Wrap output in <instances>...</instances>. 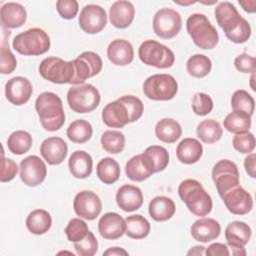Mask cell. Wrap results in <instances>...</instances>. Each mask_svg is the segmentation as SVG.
Segmentation results:
<instances>
[{
  "label": "cell",
  "instance_id": "cell-59",
  "mask_svg": "<svg viewBox=\"0 0 256 256\" xmlns=\"http://www.w3.org/2000/svg\"><path fill=\"white\" fill-rule=\"evenodd\" d=\"M253 80H254V74H252V76H251V88H252L253 90H255L254 85H253Z\"/></svg>",
  "mask_w": 256,
  "mask_h": 256
},
{
  "label": "cell",
  "instance_id": "cell-39",
  "mask_svg": "<svg viewBox=\"0 0 256 256\" xmlns=\"http://www.w3.org/2000/svg\"><path fill=\"white\" fill-rule=\"evenodd\" d=\"M212 68L210 58L203 54L192 55L186 63V70L189 75L195 78H203L207 76Z\"/></svg>",
  "mask_w": 256,
  "mask_h": 256
},
{
  "label": "cell",
  "instance_id": "cell-36",
  "mask_svg": "<svg viewBox=\"0 0 256 256\" xmlns=\"http://www.w3.org/2000/svg\"><path fill=\"white\" fill-rule=\"evenodd\" d=\"M224 128L234 134L249 131L251 127V116L242 111H233L223 120Z\"/></svg>",
  "mask_w": 256,
  "mask_h": 256
},
{
  "label": "cell",
  "instance_id": "cell-6",
  "mask_svg": "<svg viewBox=\"0 0 256 256\" xmlns=\"http://www.w3.org/2000/svg\"><path fill=\"white\" fill-rule=\"evenodd\" d=\"M138 55L144 64L159 69L170 68L175 62L173 51L155 40L142 42L138 50Z\"/></svg>",
  "mask_w": 256,
  "mask_h": 256
},
{
  "label": "cell",
  "instance_id": "cell-15",
  "mask_svg": "<svg viewBox=\"0 0 256 256\" xmlns=\"http://www.w3.org/2000/svg\"><path fill=\"white\" fill-rule=\"evenodd\" d=\"M221 198L229 212L235 215H245L253 208L251 195L240 185L226 192Z\"/></svg>",
  "mask_w": 256,
  "mask_h": 256
},
{
  "label": "cell",
  "instance_id": "cell-18",
  "mask_svg": "<svg viewBox=\"0 0 256 256\" xmlns=\"http://www.w3.org/2000/svg\"><path fill=\"white\" fill-rule=\"evenodd\" d=\"M217 24L222 28L225 34L235 30L241 23L242 16L239 14L237 8L228 1L218 3L214 10Z\"/></svg>",
  "mask_w": 256,
  "mask_h": 256
},
{
  "label": "cell",
  "instance_id": "cell-32",
  "mask_svg": "<svg viewBox=\"0 0 256 256\" xmlns=\"http://www.w3.org/2000/svg\"><path fill=\"white\" fill-rule=\"evenodd\" d=\"M52 225L50 213L44 209H36L29 213L26 218V227L32 234L42 235L49 231Z\"/></svg>",
  "mask_w": 256,
  "mask_h": 256
},
{
  "label": "cell",
  "instance_id": "cell-52",
  "mask_svg": "<svg viewBox=\"0 0 256 256\" xmlns=\"http://www.w3.org/2000/svg\"><path fill=\"white\" fill-rule=\"evenodd\" d=\"M18 172V166L16 162L9 158H2L1 162V175L0 181L1 182H9L11 181Z\"/></svg>",
  "mask_w": 256,
  "mask_h": 256
},
{
  "label": "cell",
  "instance_id": "cell-19",
  "mask_svg": "<svg viewBox=\"0 0 256 256\" xmlns=\"http://www.w3.org/2000/svg\"><path fill=\"white\" fill-rule=\"evenodd\" d=\"M98 231L104 239H118L126 231L125 220L118 213H105L98 222Z\"/></svg>",
  "mask_w": 256,
  "mask_h": 256
},
{
  "label": "cell",
  "instance_id": "cell-56",
  "mask_svg": "<svg viewBox=\"0 0 256 256\" xmlns=\"http://www.w3.org/2000/svg\"><path fill=\"white\" fill-rule=\"evenodd\" d=\"M103 255H110V256H119V255H128V252L120 247H111L104 251Z\"/></svg>",
  "mask_w": 256,
  "mask_h": 256
},
{
  "label": "cell",
  "instance_id": "cell-37",
  "mask_svg": "<svg viewBox=\"0 0 256 256\" xmlns=\"http://www.w3.org/2000/svg\"><path fill=\"white\" fill-rule=\"evenodd\" d=\"M93 134L92 125L83 119L73 121L67 129V137L73 143L83 144L90 140Z\"/></svg>",
  "mask_w": 256,
  "mask_h": 256
},
{
  "label": "cell",
  "instance_id": "cell-30",
  "mask_svg": "<svg viewBox=\"0 0 256 256\" xmlns=\"http://www.w3.org/2000/svg\"><path fill=\"white\" fill-rule=\"evenodd\" d=\"M202 154L203 146L195 138H184L176 148L177 158L184 164H193L198 162Z\"/></svg>",
  "mask_w": 256,
  "mask_h": 256
},
{
  "label": "cell",
  "instance_id": "cell-12",
  "mask_svg": "<svg viewBox=\"0 0 256 256\" xmlns=\"http://www.w3.org/2000/svg\"><path fill=\"white\" fill-rule=\"evenodd\" d=\"M73 208L80 218L94 220L101 213L102 202L95 192L83 190L76 194L73 201Z\"/></svg>",
  "mask_w": 256,
  "mask_h": 256
},
{
  "label": "cell",
  "instance_id": "cell-34",
  "mask_svg": "<svg viewBox=\"0 0 256 256\" xmlns=\"http://www.w3.org/2000/svg\"><path fill=\"white\" fill-rule=\"evenodd\" d=\"M120 172L121 171L118 162L110 157L101 159L96 167L97 176L104 184H113L118 181Z\"/></svg>",
  "mask_w": 256,
  "mask_h": 256
},
{
  "label": "cell",
  "instance_id": "cell-3",
  "mask_svg": "<svg viewBox=\"0 0 256 256\" xmlns=\"http://www.w3.org/2000/svg\"><path fill=\"white\" fill-rule=\"evenodd\" d=\"M186 29L194 44L201 49H213L219 42L216 28L204 14L194 13L190 15L186 21Z\"/></svg>",
  "mask_w": 256,
  "mask_h": 256
},
{
  "label": "cell",
  "instance_id": "cell-9",
  "mask_svg": "<svg viewBox=\"0 0 256 256\" xmlns=\"http://www.w3.org/2000/svg\"><path fill=\"white\" fill-rule=\"evenodd\" d=\"M153 31L162 39H171L181 30L182 18L178 11L171 8L158 10L153 17Z\"/></svg>",
  "mask_w": 256,
  "mask_h": 256
},
{
  "label": "cell",
  "instance_id": "cell-42",
  "mask_svg": "<svg viewBox=\"0 0 256 256\" xmlns=\"http://www.w3.org/2000/svg\"><path fill=\"white\" fill-rule=\"evenodd\" d=\"M143 153L146 156H148L149 159L152 161L155 168V173L163 171L169 163L168 151L162 146H158V145L149 146L145 149Z\"/></svg>",
  "mask_w": 256,
  "mask_h": 256
},
{
  "label": "cell",
  "instance_id": "cell-28",
  "mask_svg": "<svg viewBox=\"0 0 256 256\" xmlns=\"http://www.w3.org/2000/svg\"><path fill=\"white\" fill-rule=\"evenodd\" d=\"M68 167L72 176L77 179H85L89 177L92 172V157L89 153L83 150H77L70 156Z\"/></svg>",
  "mask_w": 256,
  "mask_h": 256
},
{
  "label": "cell",
  "instance_id": "cell-43",
  "mask_svg": "<svg viewBox=\"0 0 256 256\" xmlns=\"http://www.w3.org/2000/svg\"><path fill=\"white\" fill-rule=\"evenodd\" d=\"M89 232V228L85 221L80 218H73L69 221L67 227L65 228V234L69 241L77 242L86 237Z\"/></svg>",
  "mask_w": 256,
  "mask_h": 256
},
{
  "label": "cell",
  "instance_id": "cell-31",
  "mask_svg": "<svg viewBox=\"0 0 256 256\" xmlns=\"http://www.w3.org/2000/svg\"><path fill=\"white\" fill-rule=\"evenodd\" d=\"M156 137L164 143H174L182 135L180 124L172 118H163L155 126Z\"/></svg>",
  "mask_w": 256,
  "mask_h": 256
},
{
  "label": "cell",
  "instance_id": "cell-17",
  "mask_svg": "<svg viewBox=\"0 0 256 256\" xmlns=\"http://www.w3.org/2000/svg\"><path fill=\"white\" fill-rule=\"evenodd\" d=\"M126 176L135 182H142L155 173L152 161L144 153L135 155L125 165Z\"/></svg>",
  "mask_w": 256,
  "mask_h": 256
},
{
  "label": "cell",
  "instance_id": "cell-7",
  "mask_svg": "<svg viewBox=\"0 0 256 256\" xmlns=\"http://www.w3.org/2000/svg\"><path fill=\"white\" fill-rule=\"evenodd\" d=\"M39 73L45 79L55 84H71L75 77L73 61H65L59 57H47L39 65Z\"/></svg>",
  "mask_w": 256,
  "mask_h": 256
},
{
  "label": "cell",
  "instance_id": "cell-54",
  "mask_svg": "<svg viewBox=\"0 0 256 256\" xmlns=\"http://www.w3.org/2000/svg\"><path fill=\"white\" fill-rule=\"evenodd\" d=\"M255 159L256 156L255 154L251 153L249 154L244 161V166H245V170L247 172V174L251 177V178H255L256 177V166H255Z\"/></svg>",
  "mask_w": 256,
  "mask_h": 256
},
{
  "label": "cell",
  "instance_id": "cell-51",
  "mask_svg": "<svg viewBox=\"0 0 256 256\" xmlns=\"http://www.w3.org/2000/svg\"><path fill=\"white\" fill-rule=\"evenodd\" d=\"M235 68L242 73L254 74L256 71V59L254 56L242 53L238 55L234 60Z\"/></svg>",
  "mask_w": 256,
  "mask_h": 256
},
{
  "label": "cell",
  "instance_id": "cell-53",
  "mask_svg": "<svg viewBox=\"0 0 256 256\" xmlns=\"http://www.w3.org/2000/svg\"><path fill=\"white\" fill-rule=\"evenodd\" d=\"M207 256H228L230 255L228 246L223 243H213L205 251Z\"/></svg>",
  "mask_w": 256,
  "mask_h": 256
},
{
  "label": "cell",
  "instance_id": "cell-22",
  "mask_svg": "<svg viewBox=\"0 0 256 256\" xmlns=\"http://www.w3.org/2000/svg\"><path fill=\"white\" fill-rule=\"evenodd\" d=\"M116 203L125 212L138 210L143 204V193L137 186L126 184L121 186L116 193Z\"/></svg>",
  "mask_w": 256,
  "mask_h": 256
},
{
  "label": "cell",
  "instance_id": "cell-13",
  "mask_svg": "<svg viewBox=\"0 0 256 256\" xmlns=\"http://www.w3.org/2000/svg\"><path fill=\"white\" fill-rule=\"evenodd\" d=\"M79 26L88 34H96L104 29L107 24V15L99 5L88 4L84 6L79 15Z\"/></svg>",
  "mask_w": 256,
  "mask_h": 256
},
{
  "label": "cell",
  "instance_id": "cell-27",
  "mask_svg": "<svg viewBox=\"0 0 256 256\" xmlns=\"http://www.w3.org/2000/svg\"><path fill=\"white\" fill-rule=\"evenodd\" d=\"M251 228L242 221H234L227 225L225 229V238L228 249L244 247L250 240Z\"/></svg>",
  "mask_w": 256,
  "mask_h": 256
},
{
  "label": "cell",
  "instance_id": "cell-26",
  "mask_svg": "<svg viewBox=\"0 0 256 256\" xmlns=\"http://www.w3.org/2000/svg\"><path fill=\"white\" fill-rule=\"evenodd\" d=\"M1 24L5 28L21 27L27 19V12L24 6L15 2L5 3L0 10Z\"/></svg>",
  "mask_w": 256,
  "mask_h": 256
},
{
  "label": "cell",
  "instance_id": "cell-1",
  "mask_svg": "<svg viewBox=\"0 0 256 256\" xmlns=\"http://www.w3.org/2000/svg\"><path fill=\"white\" fill-rule=\"evenodd\" d=\"M35 109L42 127L50 132L59 130L65 123L61 98L53 92L41 93L35 101Z\"/></svg>",
  "mask_w": 256,
  "mask_h": 256
},
{
  "label": "cell",
  "instance_id": "cell-46",
  "mask_svg": "<svg viewBox=\"0 0 256 256\" xmlns=\"http://www.w3.org/2000/svg\"><path fill=\"white\" fill-rule=\"evenodd\" d=\"M232 144H233V147L238 152L243 154L250 153L255 148V137L249 131L238 133V134H235V136L233 137Z\"/></svg>",
  "mask_w": 256,
  "mask_h": 256
},
{
  "label": "cell",
  "instance_id": "cell-2",
  "mask_svg": "<svg viewBox=\"0 0 256 256\" xmlns=\"http://www.w3.org/2000/svg\"><path fill=\"white\" fill-rule=\"evenodd\" d=\"M178 194L189 211L195 216L204 217L211 212L213 207L212 198L199 181L195 179L182 181L178 188Z\"/></svg>",
  "mask_w": 256,
  "mask_h": 256
},
{
  "label": "cell",
  "instance_id": "cell-50",
  "mask_svg": "<svg viewBox=\"0 0 256 256\" xmlns=\"http://www.w3.org/2000/svg\"><path fill=\"white\" fill-rule=\"evenodd\" d=\"M56 9L62 18L73 19L78 13L79 5L76 0H58Z\"/></svg>",
  "mask_w": 256,
  "mask_h": 256
},
{
  "label": "cell",
  "instance_id": "cell-33",
  "mask_svg": "<svg viewBox=\"0 0 256 256\" xmlns=\"http://www.w3.org/2000/svg\"><path fill=\"white\" fill-rule=\"evenodd\" d=\"M196 133L202 142L206 144H213L221 139L223 129L216 120L205 119L198 124Z\"/></svg>",
  "mask_w": 256,
  "mask_h": 256
},
{
  "label": "cell",
  "instance_id": "cell-47",
  "mask_svg": "<svg viewBox=\"0 0 256 256\" xmlns=\"http://www.w3.org/2000/svg\"><path fill=\"white\" fill-rule=\"evenodd\" d=\"M212 98L205 93H196L192 99V109L196 115L205 116L213 109Z\"/></svg>",
  "mask_w": 256,
  "mask_h": 256
},
{
  "label": "cell",
  "instance_id": "cell-38",
  "mask_svg": "<svg viewBox=\"0 0 256 256\" xmlns=\"http://www.w3.org/2000/svg\"><path fill=\"white\" fill-rule=\"evenodd\" d=\"M32 136L27 131L18 130L10 134L7 139V146L10 152L16 155H22L28 152L32 147Z\"/></svg>",
  "mask_w": 256,
  "mask_h": 256
},
{
  "label": "cell",
  "instance_id": "cell-5",
  "mask_svg": "<svg viewBox=\"0 0 256 256\" xmlns=\"http://www.w3.org/2000/svg\"><path fill=\"white\" fill-rule=\"evenodd\" d=\"M100 100L98 89L91 84L75 85L67 92L68 105L76 113L92 112L98 107Z\"/></svg>",
  "mask_w": 256,
  "mask_h": 256
},
{
  "label": "cell",
  "instance_id": "cell-29",
  "mask_svg": "<svg viewBox=\"0 0 256 256\" xmlns=\"http://www.w3.org/2000/svg\"><path fill=\"white\" fill-rule=\"evenodd\" d=\"M148 211L153 220L163 222L169 220L175 214L176 206L171 198L166 196H156L150 201Z\"/></svg>",
  "mask_w": 256,
  "mask_h": 256
},
{
  "label": "cell",
  "instance_id": "cell-58",
  "mask_svg": "<svg viewBox=\"0 0 256 256\" xmlns=\"http://www.w3.org/2000/svg\"><path fill=\"white\" fill-rule=\"evenodd\" d=\"M175 3H177V4H180V5H189V4H193V3H195V2H192V1H190V2H178V1H174Z\"/></svg>",
  "mask_w": 256,
  "mask_h": 256
},
{
  "label": "cell",
  "instance_id": "cell-55",
  "mask_svg": "<svg viewBox=\"0 0 256 256\" xmlns=\"http://www.w3.org/2000/svg\"><path fill=\"white\" fill-rule=\"evenodd\" d=\"M239 4L242 6L243 10L248 13H254L256 11V1L255 0L239 1Z\"/></svg>",
  "mask_w": 256,
  "mask_h": 256
},
{
  "label": "cell",
  "instance_id": "cell-14",
  "mask_svg": "<svg viewBox=\"0 0 256 256\" xmlns=\"http://www.w3.org/2000/svg\"><path fill=\"white\" fill-rule=\"evenodd\" d=\"M47 168L43 160L36 155H30L20 162V178L30 187L40 185L46 178Z\"/></svg>",
  "mask_w": 256,
  "mask_h": 256
},
{
  "label": "cell",
  "instance_id": "cell-16",
  "mask_svg": "<svg viewBox=\"0 0 256 256\" xmlns=\"http://www.w3.org/2000/svg\"><path fill=\"white\" fill-rule=\"evenodd\" d=\"M33 93V87L31 82L22 76H16L7 81L5 84V95L7 100L20 106L28 102Z\"/></svg>",
  "mask_w": 256,
  "mask_h": 256
},
{
  "label": "cell",
  "instance_id": "cell-40",
  "mask_svg": "<svg viewBox=\"0 0 256 256\" xmlns=\"http://www.w3.org/2000/svg\"><path fill=\"white\" fill-rule=\"evenodd\" d=\"M101 146L108 153H121L125 147V136L120 131L107 130L101 136Z\"/></svg>",
  "mask_w": 256,
  "mask_h": 256
},
{
  "label": "cell",
  "instance_id": "cell-20",
  "mask_svg": "<svg viewBox=\"0 0 256 256\" xmlns=\"http://www.w3.org/2000/svg\"><path fill=\"white\" fill-rule=\"evenodd\" d=\"M68 146L61 137H49L40 146V153L50 165L61 164L66 158Z\"/></svg>",
  "mask_w": 256,
  "mask_h": 256
},
{
  "label": "cell",
  "instance_id": "cell-8",
  "mask_svg": "<svg viewBox=\"0 0 256 256\" xmlns=\"http://www.w3.org/2000/svg\"><path fill=\"white\" fill-rule=\"evenodd\" d=\"M178 92L176 79L169 74H154L148 77L143 84L144 95L155 101H168Z\"/></svg>",
  "mask_w": 256,
  "mask_h": 256
},
{
  "label": "cell",
  "instance_id": "cell-25",
  "mask_svg": "<svg viewBox=\"0 0 256 256\" xmlns=\"http://www.w3.org/2000/svg\"><path fill=\"white\" fill-rule=\"evenodd\" d=\"M135 8L129 1H116L112 4L109 11L111 24L119 29H124L130 26L134 19Z\"/></svg>",
  "mask_w": 256,
  "mask_h": 256
},
{
  "label": "cell",
  "instance_id": "cell-35",
  "mask_svg": "<svg viewBox=\"0 0 256 256\" xmlns=\"http://www.w3.org/2000/svg\"><path fill=\"white\" fill-rule=\"evenodd\" d=\"M126 231L125 234L132 239H143L150 233V223L142 215L136 214L128 216L125 219Z\"/></svg>",
  "mask_w": 256,
  "mask_h": 256
},
{
  "label": "cell",
  "instance_id": "cell-44",
  "mask_svg": "<svg viewBox=\"0 0 256 256\" xmlns=\"http://www.w3.org/2000/svg\"><path fill=\"white\" fill-rule=\"evenodd\" d=\"M17 67V60L9 49L6 41L3 40L0 48V73L7 75L12 73Z\"/></svg>",
  "mask_w": 256,
  "mask_h": 256
},
{
  "label": "cell",
  "instance_id": "cell-41",
  "mask_svg": "<svg viewBox=\"0 0 256 256\" xmlns=\"http://www.w3.org/2000/svg\"><path fill=\"white\" fill-rule=\"evenodd\" d=\"M231 107L233 111H242L252 116L255 108L253 97L243 89L236 90L231 97Z\"/></svg>",
  "mask_w": 256,
  "mask_h": 256
},
{
  "label": "cell",
  "instance_id": "cell-21",
  "mask_svg": "<svg viewBox=\"0 0 256 256\" xmlns=\"http://www.w3.org/2000/svg\"><path fill=\"white\" fill-rule=\"evenodd\" d=\"M104 124L112 128H123L130 123V114L126 105L118 100L108 103L102 110Z\"/></svg>",
  "mask_w": 256,
  "mask_h": 256
},
{
  "label": "cell",
  "instance_id": "cell-45",
  "mask_svg": "<svg viewBox=\"0 0 256 256\" xmlns=\"http://www.w3.org/2000/svg\"><path fill=\"white\" fill-rule=\"evenodd\" d=\"M74 249L80 256H93L98 250L97 239L94 234L89 231L84 239L74 242Z\"/></svg>",
  "mask_w": 256,
  "mask_h": 256
},
{
  "label": "cell",
  "instance_id": "cell-4",
  "mask_svg": "<svg viewBox=\"0 0 256 256\" xmlns=\"http://www.w3.org/2000/svg\"><path fill=\"white\" fill-rule=\"evenodd\" d=\"M50 38L41 28H30L15 36L12 42L14 50L25 56H37L50 49Z\"/></svg>",
  "mask_w": 256,
  "mask_h": 256
},
{
  "label": "cell",
  "instance_id": "cell-23",
  "mask_svg": "<svg viewBox=\"0 0 256 256\" xmlns=\"http://www.w3.org/2000/svg\"><path fill=\"white\" fill-rule=\"evenodd\" d=\"M190 233L196 241L207 243L219 237L221 226L213 218H200L192 224Z\"/></svg>",
  "mask_w": 256,
  "mask_h": 256
},
{
  "label": "cell",
  "instance_id": "cell-24",
  "mask_svg": "<svg viewBox=\"0 0 256 256\" xmlns=\"http://www.w3.org/2000/svg\"><path fill=\"white\" fill-rule=\"evenodd\" d=\"M110 62L117 66H126L133 61L134 50L132 44L124 39H115L107 47Z\"/></svg>",
  "mask_w": 256,
  "mask_h": 256
},
{
  "label": "cell",
  "instance_id": "cell-48",
  "mask_svg": "<svg viewBox=\"0 0 256 256\" xmlns=\"http://www.w3.org/2000/svg\"><path fill=\"white\" fill-rule=\"evenodd\" d=\"M117 100L126 105L130 114V123L135 122L142 116L144 111V106L142 101L138 97L133 95H125L118 98Z\"/></svg>",
  "mask_w": 256,
  "mask_h": 256
},
{
  "label": "cell",
  "instance_id": "cell-49",
  "mask_svg": "<svg viewBox=\"0 0 256 256\" xmlns=\"http://www.w3.org/2000/svg\"><path fill=\"white\" fill-rule=\"evenodd\" d=\"M225 35L231 42H234L236 44L244 43L251 36V26L245 18H242L239 26L232 32L225 34Z\"/></svg>",
  "mask_w": 256,
  "mask_h": 256
},
{
  "label": "cell",
  "instance_id": "cell-10",
  "mask_svg": "<svg viewBox=\"0 0 256 256\" xmlns=\"http://www.w3.org/2000/svg\"><path fill=\"white\" fill-rule=\"evenodd\" d=\"M212 179L218 194L222 197L226 192L239 185V171L237 165L228 159L218 161L213 167Z\"/></svg>",
  "mask_w": 256,
  "mask_h": 256
},
{
  "label": "cell",
  "instance_id": "cell-57",
  "mask_svg": "<svg viewBox=\"0 0 256 256\" xmlns=\"http://www.w3.org/2000/svg\"><path fill=\"white\" fill-rule=\"evenodd\" d=\"M205 247L203 246H194L191 250L187 252V255H204Z\"/></svg>",
  "mask_w": 256,
  "mask_h": 256
},
{
  "label": "cell",
  "instance_id": "cell-11",
  "mask_svg": "<svg viewBox=\"0 0 256 256\" xmlns=\"http://www.w3.org/2000/svg\"><path fill=\"white\" fill-rule=\"evenodd\" d=\"M72 61L75 66V77L71 82L73 85L83 84L88 78L99 74L103 65L101 57L92 51H85Z\"/></svg>",
  "mask_w": 256,
  "mask_h": 256
}]
</instances>
